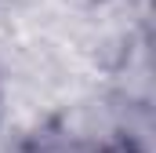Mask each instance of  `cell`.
Segmentation results:
<instances>
[{
    "label": "cell",
    "mask_w": 156,
    "mask_h": 153,
    "mask_svg": "<svg viewBox=\"0 0 156 153\" xmlns=\"http://www.w3.org/2000/svg\"><path fill=\"white\" fill-rule=\"evenodd\" d=\"M0 113H4V76H0Z\"/></svg>",
    "instance_id": "cell-2"
},
{
    "label": "cell",
    "mask_w": 156,
    "mask_h": 153,
    "mask_svg": "<svg viewBox=\"0 0 156 153\" xmlns=\"http://www.w3.org/2000/svg\"><path fill=\"white\" fill-rule=\"evenodd\" d=\"M87 153H149V146H145V139L134 135L131 128H116V131L94 139V142L87 146Z\"/></svg>",
    "instance_id": "cell-1"
}]
</instances>
